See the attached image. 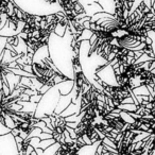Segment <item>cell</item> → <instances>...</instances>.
I'll return each mask as SVG.
<instances>
[{
    "label": "cell",
    "mask_w": 155,
    "mask_h": 155,
    "mask_svg": "<svg viewBox=\"0 0 155 155\" xmlns=\"http://www.w3.org/2000/svg\"><path fill=\"white\" fill-rule=\"evenodd\" d=\"M73 35L69 27L67 26L66 33L63 37H60L52 33L50 35L48 48L52 63L55 67L69 80H73L72 58L73 51L71 47V41Z\"/></svg>",
    "instance_id": "obj_1"
},
{
    "label": "cell",
    "mask_w": 155,
    "mask_h": 155,
    "mask_svg": "<svg viewBox=\"0 0 155 155\" xmlns=\"http://www.w3.org/2000/svg\"><path fill=\"white\" fill-rule=\"evenodd\" d=\"M61 94L58 89V86H52L45 95H43L41 100L36 106V110L34 113L35 118L41 119L46 116H51L54 114V110L60 100Z\"/></svg>",
    "instance_id": "obj_2"
},
{
    "label": "cell",
    "mask_w": 155,
    "mask_h": 155,
    "mask_svg": "<svg viewBox=\"0 0 155 155\" xmlns=\"http://www.w3.org/2000/svg\"><path fill=\"white\" fill-rule=\"evenodd\" d=\"M0 155H19L15 137L11 133L0 136Z\"/></svg>",
    "instance_id": "obj_3"
},
{
    "label": "cell",
    "mask_w": 155,
    "mask_h": 155,
    "mask_svg": "<svg viewBox=\"0 0 155 155\" xmlns=\"http://www.w3.org/2000/svg\"><path fill=\"white\" fill-rule=\"evenodd\" d=\"M75 93V89L73 87L72 91H71L69 95H66V96H61L60 97V100L58 102V105L55 107V110H54V114L55 115H61L67 107L69 106V104L72 103V97Z\"/></svg>",
    "instance_id": "obj_4"
},
{
    "label": "cell",
    "mask_w": 155,
    "mask_h": 155,
    "mask_svg": "<svg viewBox=\"0 0 155 155\" xmlns=\"http://www.w3.org/2000/svg\"><path fill=\"white\" fill-rule=\"evenodd\" d=\"M58 89L60 91L61 96H66L72 91L73 87H74V81L73 80H66L64 82H62L61 84L56 85Z\"/></svg>",
    "instance_id": "obj_5"
},
{
    "label": "cell",
    "mask_w": 155,
    "mask_h": 155,
    "mask_svg": "<svg viewBox=\"0 0 155 155\" xmlns=\"http://www.w3.org/2000/svg\"><path fill=\"white\" fill-rule=\"evenodd\" d=\"M101 141H97L93 144H85L79 150L78 155H96L97 153V149L100 146Z\"/></svg>",
    "instance_id": "obj_6"
},
{
    "label": "cell",
    "mask_w": 155,
    "mask_h": 155,
    "mask_svg": "<svg viewBox=\"0 0 155 155\" xmlns=\"http://www.w3.org/2000/svg\"><path fill=\"white\" fill-rule=\"evenodd\" d=\"M98 3L101 5V8L103 9V12L115 15V11H116L115 0H98Z\"/></svg>",
    "instance_id": "obj_7"
},
{
    "label": "cell",
    "mask_w": 155,
    "mask_h": 155,
    "mask_svg": "<svg viewBox=\"0 0 155 155\" xmlns=\"http://www.w3.org/2000/svg\"><path fill=\"white\" fill-rule=\"evenodd\" d=\"M81 113V104H74L70 103L69 106L60 115L63 118H66V117L72 116V115H79Z\"/></svg>",
    "instance_id": "obj_8"
},
{
    "label": "cell",
    "mask_w": 155,
    "mask_h": 155,
    "mask_svg": "<svg viewBox=\"0 0 155 155\" xmlns=\"http://www.w3.org/2000/svg\"><path fill=\"white\" fill-rule=\"evenodd\" d=\"M84 12L87 16L89 17H93L95 14L97 13H101L103 12V9L101 8V5H99L98 2H94V3H91V5H87L84 7Z\"/></svg>",
    "instance_id": "obj_9"
},
{
    "label": "cell",
    "mask_w": 155,
    "mask_h": 155,
    "mask_svg": "<svg viewBox=\"0 0 155 155\" xmlns=\"http://www.w3.org/2000/svg\"><path fill=\"white\" fill-rule=\"evenodd\" d=\"M5 75V79H7V81H8V84H9L10 89H11V91H13L14 89H15L16 85L19 83L20 77L19 75L14 74L13 72H10V71H7Z\"/></svg>",
    "instance_id": "obj_10"
},
{
    "label": "cell",
    "mask_w": 155,
    "mask_h": 155,
    "mask_svg": "<svg viewBox=\"0 0 155 155\" xmlns=\"http://www.w3.org/2000/svg\"><path fill=\"white\" fill-rule=\"evenodd\" d=\"M17 103H19L20 105L22 106L21 112H24V113H33V114H34L35 110H36L37 104L32 103V102H30V101L24 102V101H20V100H17Z\"/></svg>",
    "instance_id": "obj_11"
},
{
    "label": "cell",
    "mask_w": 155,
    "mask_h": 155,
    "mask_svg": "<svg viewBox=\"0 0 155 155\" xmlns=\"http://www.w3.org/2000/svg\"><path fill=\"white\" fill-rule=\"evenodd\" d=\"M93 35H94V32L91 29H84V30L82 31V33L80 34V36L77 38V41H79V43H81V41H89Z\"/></svg>",
    "instance_id": "obj_12"
},
{
    "label": "cell",
    "mask_w": 155,
    "mask_h": 155,
    "mask_svg": "<svg viewBox=\"0 0 155 155\" xmlns=\"http://www.w3.org/2000/svg\"><path fill=\"white\" fill-rule=\"evenodd\" d=\"M118 108L127 113H136L137 112L138 106L134 103H129V104H120Z\"/></svg>",
    "instance_id": "obj_13"
},
{
    "label": "cell",
    "mask_w": 155,
    "mask_h": 155,
    "mask_svg": "<svg viewBox=\"0 0 155 155\" xmlns=\"http://www.w3.org/2000/svg\"><path fill=\"white\" fill-rule=\"evenodd\" d=\"M134 96H150V93L148 91V87L146 85H141V86L137 87V88L132 91Z\"/></svg>",
    "instance_id": "obj_14"
},
{
    "label": "cell",
    "mask_w": 155,
    "mask_h": 155,
    "mask_svg": "<svg viewBox=\"0 0 155 155\" xmlns=\"http://www.w3.org/2000/svg\"><path fill=\"white\" fill-rule=\"evenodd\" d=\"M66 30H67V25H63V24H58L54 29V34L58 35L60 37H63L66 33Z\"/></svg>",
    "instance_id": "obj_15"
},
{
    "label": "cell",
    "mask_w": 155,
    "mask_h": 155,
    "mask_svg": "<svg viewBox=\"0 0 155 155\" xmlns=\"http://www.w3.org/2000/svg\"><path fill=\"white\" fill-rule=\"evenodd\" d=\"M120 118L122 119L127 124H133V123H135V121H136L135 119L130 115V113L123 112V110L120 112Z\"/></svg>",
    "instance_id": "obj_16"
},
{
    "label": "cell",
    "mask_w": 155,
    "mask_h": 155,
    "mask_svg": "<svg viewBox=\"0 0 155 155\" xmlns=\"http://www.w3.org/2000/svg\"><path fill=\"white\" fill-rule=\"evenodd\" d=\"M60 146H61V144L58 143V142H55V143H53L51 147H49L48 149H46L41 155H55L56 154V151L58 150Z\"/></svg>",
    "instance_id": "obj_17"
},
{
    "label": "cell",
    "mask_w": 155,
    "mask_h": 155,
    "mask_svg": "<svg viewBox=\"0 0 155 155\" xmlns=\"http://www.w3.org/2000/svg\"><path fill=\"white\" fill-rule=\"evenodd\" d=\"M5 125L8 127V129L10 130H13L16 127V124H15V121L13 120V118H12L10 115L8 114H5Z\"/></svg>",
    "instance_id": "obj_18"
},
{
    "label": "cell",
    "mask_w": 155,
    "mask_h": 155,
    "mask_svg": "<svg viewBox=\"0 0 155 155\" xmlns=\"http://www.w3.org/2000/svg\"><path fill=\"white\" fill-rule=\"evenodd\" d=\"M55 139L54 138H51V139H45V140H41V142H39V146L38 148L43 149L44 151L46 150V149H48L49 147H51L53 143H55Z\"/></svg>",
    "instance_id": "obj_19"
},
{
    "label": "cell",
    "mask_w": 155,
    "mask_h": 155,
    "mask_svg": "<svg viewBox=\"0 0 155 155\" xmlns=\"http://www.w3.org/2000/svg\"><path fill=\"white\" fill-rule=\"evenodd\" d=\"M32 78H27V77H21L20 78V81H19V84H21L24 87L26 88H30L32 86V81H31Z\"/></svg>",
    "instance_id": "obj_20"
},
{
    "label": "cell",
    "mask_w": 155,
    "mask_h": 155,
    "mask_svg": "<svg viewBox=\"0 0 155 155\" xmlns=\"http://www.w3.org/2000/svg\"><path fill=\"white\" fill-rule=\"evenodd\" d=\"M153 60H155V58H151L150 55H148V54L143 53L141 56H140L139 58H137V60H135V64H142V63L150 62V61H153Z\"/></svg>",
    "instance_id": "obj_21"
},
{
    "label": "cell",
    "mask_w": 155,
    "mask_h": 155,
    "mask_svg": "<svg viewBox=\"0 0 155 155\" xmlns=\"http://www.w3.org/2000/svg\"><path fill=\"white\" fill-rule=\"evenodd\" d=\"M20 41V38L18 37V35H15V36H11V37H8V44H10L11 46L13 47H16L18 46Z\"/></svg>",
    "instance_id": "obj_22"
},
{
    "label": "cell",
    "mask_w": 155,
    "mask_h": 155,
    "mask_svg": "<svg viewBox=\"0 0 155 155\" xmlns=\"http://www.w3.org/2000/svg\"><path fill=\"white\" fill-rule=\"evenodd\" d=\"M41 129H39V127H34V129L32 130V131L29 133V136H28V139H30V138H33V137H38L39 135L41 134Z\"/></svg>",
    "instance_id": "obj_23"
},
{
    "label": "cell",
    "mask_w": 155,
    "mask_h": 155,
    "mask_svg": "<svg viewBox=\"0 0 155 155\" xmlns=\"http://www.w3.org/2000/svg\"><path fill=\"white\" fill-rule=\"evenodd\" d=\"M39 142H41L39 137H33V138H30V139H29V144H30L31 147H33L34 149L38 148Z\"/></svg>",
    "instance_id": "obj_24"
},
{
    "label": "cell",
    "mask_w": 155,
    "mask_h": 155,
    "mask_svg": "<svg viewBox=\"0 0 155 155\" xmlns=\"http://www.w3.org/2000/svg\"><path fill=\"white\" fill-rule=\"evenodd\" d=\"M9 133H11V130L8 129L3 123L0 122V136L5 135V134H9Z\"/></svg>",
    "instance_id": "obj_25"
},
{
    "label": "cell",
    "mask_w": 155,
    "mask_h": 155,
    "mask_svg": "<svg viewBox=\"0 0 155 155\" xmlns=\"http://www.w3.org/2000/svg\"><path fill=\"white\" fill-rule=\"evenodd\" d=\"M41 97H43V95H41V94H37V95L32 96V97H30V102L35 103V104H38L39 101L41 100Z\"/></svg>",
    "instance_id": "obj_26"
},
{
    "label": "cell",
    "mask_w": 155,
    "mask_h": 155,
    "mask_svg": "<svg viewBox=\"0 0 155 155\" xmlns=\"http://www.w3.org/2000/svg\"><path fill=\"white\" fill-rule=\"evenodd\" d=\"M66 130L68 131L69 135H70V137L72 138V139H78V135H77V133H75L74 130L71 129V127H66Z\"/></svg>",
    "instance_id": "obj_27"
},
{
    "label": "cell",
    "mask_w": 155,
    "mask_h": 155,
    "mask_svg": "<svg viewBox=\"0 0 155 155\" xmlns=\"http://www.w3.org/2000/svg\"><path fill=\"white\" fill-rule=\"evenodd\" d=\"M38 137L41 140H45V139H51V138H53V136H52V134H48V133L41 132V134L38 136Z\"/></svg>",
    "instance_id": "obj_28"
},
{
    "label": "cell",
    "mask_w": 155,
    "mask_h": 155,
    "mask_svg": "<svg viewBox=\"0 0 155 155\" xmlns=\"http://www.w3.org/2000/svg\"><path fill=\"white\" fill-rule=\"evenodd\" d=\"M18 100H20V101H24V102H27V101H30V96H28L27 94L25 93H21L19 96V98H18Z\"/></svg>",
    "instance_id": "obj_29"
},
{
    "label": "cell",
    "mask_w": 155,
    "mask_h": 155,
    "mask_svg": "<svg viewBox=\"0 0 155 155\" xmlns=\"http://www.w3.org/2000/svg\"><path fill=\"white\" fill-rule=\"evenodd\" d=\"M50 88H51V87H50V86H48V85H43V86H41V88L39 89V91H38V93L41 94V95H45V94L47 93V91H49Z\"/></svg>",
    "instance_id": "obj_30"
},
{
    "label": "cell",
    "mask_w": 155,
    "mask_h": 155,
    "mask_svg": "<svg viewBox=\"0 0 155 155\" xmlns=\"http://www.w3.org/2000/svg\"><path fill=\"white\" fill-rule=\"evenodd\" d=\"M22 70H25L26 72H29V73H33L32 72V65H24V66L21 67Z\"/></svg>",
    "instance_id": "obj_31"
},
{
    "label": "cell",
    "mask_w": 155,
    "mask_h": 155,
    "mask_svg": "<svg viewBox=\"0 0 155 155\" xmlns=\"http://www.w3.org/2000/svg\"><path fill=\"white\" fill-rule=\"evenodd\" d=\"M78 125H79V123H77V122H66V127H71V129H73V130L77 129Z\"/></svg>",
    "instance_id": "obj_32"
},
{
    "label": "cell",
    "mask_w": 155,
    "mask_h": 155,
    "mask_svg": "<svg viewBox=\"0 0 155 155\" xmlns=\"http://www.w3.org/2000/svg\"><path fill=\"white\" fill-rule=\"evenodd\" d=\"M142 2L144 3V5H146L147 8H149V9H152V1H151V0H143V1H142Z\"/></svg>",
    "instance_id": "obj_33"
},
{
    "label": "cell",
    "mask_w": 155,
    "mask_h": 155,
    "mask_svg": "<svg viewBox=\"0 0 155 155\" xmlns=\"http://www.w3.org/2000/svg\"><path fill=\"white\" fill-rule=\"evenodd\" d=\"M11 134L14 136V137H16V136H18V135H19V130H18L17 127H15V129L11 130Z\"/></svg>",
    "instance_id": "obj_34"
},
{
    "label": "cell",
    "mask_w": 155,
    "mask_h": 155,
    "mask_svg": "<svg viewBox=\"0 0 155 155\" xmlns=\"http://www.w3.org/2000/svg\"><path fill=\"white\" fill-rule=\"evenodd\" d=\"M134 54H135L134 58H135V60H137V58H139L140 56L143 54V52H142V51H134Z\"/></svg>",
    "instance_id": "obj_35"
},
{
    "label": "cell",
    "mask_w": 155,
    "mask_h": 155,
    "mask_svg": "<svg viewBox=\"0 0 155 155\" xmlns=\"http://www.w3.org/2000/svg\"><path fill=\"white\" fill-rule=\"evenodd\" d=\"M41 131H43L44 133H48V134H52V133H53V131H52V130H50L48 127H43V129H41Z\"/></svg>",
    "instance_id": "obj_36"
},
{
    "label": "cell",
    "mask_w": 155,
    "mask_h": 155,
    "mask_svg": "<svg viewBox=\"0 0 155 155\" xmlns=\"http://www.w3.org/2000/svg\"><path fill=\"white\" fill-rule=\"evenodd\" d=\"M15 141H16V143H22V142H24V139H22L21 137H20V136H16L15 137Z\"/></svg>",
    "instance_id": "obj_37"
},
{
    "label": "cell",
    "mask_w": 155,
    "mask_h": 155,
    "mask_svg": "<svg viewBox=\"0 0 155 155\" xmlns=\"http://www.w3.org/2000/svg\"><path fill=\"white\" fill-rule=\"evenodd\" d=\"M127 56H130V58H134V56H135V54H134V51H131V50H129V52H127Z\"/></svg>",
    "instance_id": "obj_38"
},
{
    "label": "cell",
    "mask_w": 155,
    "mask_h": 155,
    "mask_svg": "<svg viewBox=\"0 0 155 155\" xmlns=\"http://www.w3.org/2000/svg\"><path fill=\"white\" fill-rule=\"evenodd\" d=\"M30 155H37L36 151H35V150H34V151H33V152H32V153H31V154H30Z\"/></svg>",
    "instance_id": "obj_39"
},
{
    "label": "cell",
    "mask_w": 155,
    "mask_h": 155,
    "mask_svg": "<svg viewBox=\"0 0 155 155\" xmlns=\"http://www.w3.org/2000/svg\"><path fill=\"white\" fill-rule=\"evenodd\" d=\"M132 154H133V153H132ZM133 155H135V154H133Z\"/></svg>",
    "instance_id": "obj_40"
}]
</instances>
